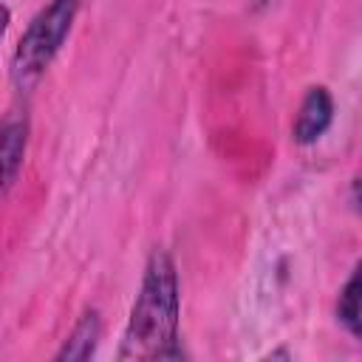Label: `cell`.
<instances>
[{"instance_id": "cell-2", "label": "cell", "mask_w": 362, "mask_h": 362, "mask_svg": "<svg viewBox=\"0 0 362 362\" xmlns=\"http://www.w3.org/2000/svg\"><path fill=\"white\" fill-rule=\"evenodd\" d=\"M82 0H48L42 6L28 28L23 31L14 57H11V79L20 90H28L40 82V76L48 71L54 57L59 54L65 37L71 34V25L79 14Z\"/></svg>"}, {"instance_id": "cell-8", "label": "cell", "mask_w": 362, "mask_h": 362, "mask_svg": "<svg viewBox=\"0 0 362 362\" xmlns=\"http://www.w3.org/2000/svg\"><path fill=\"white\" fill-rule=\"evenodd\" d=\"M277 0H249V8L252 11H266V8H272Z\"/></svg>"}, {"instance_id": "cell-7", "label": "cell", "mask_w": 362, "mask_h": 362, "mask_svg": "<svg viewBox=\"0 0 362 362\" xmlns=\"http://www.w3.org/2000/svg\"><path fill=\"white\" fill-rule=\"evenodd\" d=\"M8 8L6 6H0V42H3V37H6V28H8Z\"/></svg>"}, {"instance_id": "cell-1", "label": "cell", "mask_w": 362, "mask_h": 362, "mask_svg": "<svg viewBox=\"0 0 362 362\" xmlns=\"http://www.w3.org/2000/svg\"><path fill=\"white\" fill-rule=\"evenodd\" d=\"M181 294H178V272L164 249H153L141 274L139 294L133 300L119 359H181Z\"/></svg>"}, {"instance_id": "cell-6", "label": "cell", "mask_w": 362, "mask_h": 362, "mask_svg": "<svg viewBox=\"0 0 362 362\" xmlns=\"http://www.w3.org/2000/svg\"><path fill=\"white\" fill-rule=\"evenodd\" d=\"M337 320L351 337H359V266L351 272L348 283L339 291L337 300Z\"/></svg>"}, {"instance_id": "cell-5", "label": "cell", "mask_w": 362, "mask_h": 362, "mask_svg": "<svg viewBox=\"0 0 362 362\" xmlns=\"http://www.w3.org/2000/svg\"><path fill=\"white\" fill-rule=\"evenodd\" d=\"M99 334H102V320L96 311H85L79 317V322L74 325V331L68 334L65 345L57 351L54 359H88L93 351H96V342H99Z\"/></svg>"}, {"instance_id": "cell-3", "label": "cell", "mask_w": 362, "mask_h": 362, "mask_svg": "<svg viewBox=\"0 0 362 362\" xmlns=\"http://www.w3.org/2000/svg\"><path fill=\"white\" fill-rule=\"evenodd\" d=\"M334 119V96L325 85H311L300 102L297 119L291 124V139L297 144H314L317 139L325 136V130L331 127Z\"/></svg>"}, {"instance_id": "cell-4", "label": "cell", "mask_w": 362, "mask_h": 362, "mask_svg": "<svg viewBox=\"0 0 362 362\" xmlns=\"http://www.w3.org/2000/svg\"><path fill=\"white\" fill-rule=\"evenodd\" d=\"M25 141H28L25 116H8L0 124V198L8 192V187L14 184V178L23 167Z\"/></svg>"}]
</instances>
